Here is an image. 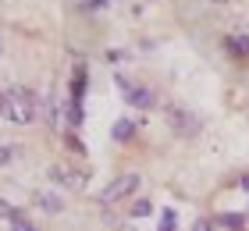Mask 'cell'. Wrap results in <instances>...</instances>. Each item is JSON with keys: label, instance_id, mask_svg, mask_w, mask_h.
Masks as SVG:
<instances>
[{"label": "cell", "instance_id": "1", "mask_svg": "<svg viewBox=\"0 0 249 231\" xmlns=\"http://www.w3.org/2000/svg\"><path fill=\"white\" fill-rule=\"evenodd\" d=\"M0 118L11 124H32L36 121V96L21 86H11L0 92Z\"/></svg>", "mask_w": 249, "mask_h": 231}, {"label": "cell", "instance_id": "2", "mask_svg": "<svg viewBox=\"0 0 249 231\" xmlns=\"http://www.w3.org/2000/svg\"><path fill=\"white\" fill-rule=\"evenodd\" d=\"M135 189H139V175H121V178H114L104 189L100 199H104V203H118V199H124V195H132Z\"/></svg>", "mask_w": 249, "mask_h": 231}, {"label": "cell", "instance_id": "3", "mask_svg": "<svg viewBox=\"0 0 249 231\" xmlns=\"http://www.w3.org/2000/svg\"><path fill=\"white\" fill-rule=\"evenodd\" d=\"M118 89L124 92V100L132 103V107H139V110H146L153 103V92L146 89V86H135V82H128V78H118Z\"/></svg>", "mask_w": 249, "mask_h": 231}, {"label": "cell", "instance_id": "4", "mask_svg": "<svg viewBox=\"0 0 249 231\" xmlns=\"http://www.w3.org/2000/svg\"><path fill=\"white\" fill-rule=\"evenodd\" d=\"M167 124H171L178 135H196V128H199V121L192 118L189 110H171L167 114Z\"/></svg>", "mask_w": 249, "mask_h": 231}, {"label": "cell", "instance_id": "5", "mask_svg": "<svg viewBox=\"0 0 249 231\" xmlns=\"http://www.w3.org/2000/svg\"><path fill=\"white\" fill-rule=\"evenodd\" d=\"M50 178L57 185H68V189H82L86 185V175H78V171H71V167H50Z\"/></svg>", "mask_w": 249, "mask_h": 231}, {"label": "cell", "instance_id": "6", "mask_svg": "<svg viewBox=\"0 0 249 231\" xmlns=\"http://www.w3.org/2000/svg\"><path fill=\"white\" fill-rule=\"evenodd\" d=\"M36 203H39V206H43V210H47V213H57L61 206H64L57 192H39V195H36Z\"/></svg>", "mask_w": 249, "mask_h": 231}, {"label": "cell", "instance_id": "7", "mask_svg": "<svg viewBox=\"0 0 249 231\" xmlns=\"http://www.w3.org/2000/svg\"><path fill=\"white\" fill-rule=\"evenodd\" d=\"M110 135H114V142H128V139L135 135V124L132 121H118L114 128H110Z\"/></svg>", "mask_w": 249, "mask_h": 231}, {"label": "cell", "instance_id": "8", "mask_svg": "<svg viewBox=\"0 0 249 231\" xmlns=\"http://www.w3.org/2000/svg\"><path fill=\"white\" fill-rule=\"evenodd\" d=\"M228 50H231V53L249 57V36H228Z\"/></svg>", "mask_w": 249, "mask_h": 231}, {"label": "cell", "instance_id": "9", "mask_svg": "<svg viewBox=\"0 0 249 231\" xmlns=\"http://www.w3.org/2000/svg\"><path fill=\"white\" fill-rule=\"evenodd\" d=\"M175 228H178L175 210H164V213H160V228H157V231H175Z\"/></svg>", "mask_w": 249, "mask_h": 231}, {"label": "cell", "instance_id": "10", "mask_svg": "<svg viewBox=\"0 0 249 231\" xmlns=\"http://www.w3.org/2000/svg\"><path fill=\"white\" fill-rule=\"evenodd\" d=\"M150 213H153V203L150 199H139L132 206V217H150Z\"/></svg>", "mask_w": 249, "mask_h": 231}, {"label": "cell", "instance_id": "11", "mask_svg": "<svg viewBox=\"0 0 249 231\" xmlns=\"http://www.w3.org/2000/svg\"><path fill=\"white\" fill-rule=\"evenodd\" d=\"M224 224H228V228H239L242 217H239V213H228V217H224Z\"/></svg>", "mask_w": 249, "mask_h": 231}, {"label": "cell", "instance_id": "12", "mask_svg": "<svg viewBox=\"0 0 249 231\" xmlns=\"http://www.w3.org/2000/svg\"><path fill=\"white\" fill-rule=\"evenodd\" d=\"M192 231H210V224H207V221H196V224H192Z\"/></svg>", "mask_w": 249, "mask_h": 231}, {"label": "cell", "instance_id": "13", "mask_svg": "<svg viewBox=\"0 0 249 231\" xmlns=\"http://www.w3.org/2000/svg\"><path fill=\"white\" fill-rule=\"evenodd\" d=\"M11 231H32L29 224H15V228H11Z\"/></svg>", "mask_w": 249, "mask_h": 231}, {"label": "cell", "instance_id": "14", "mask_svg": "<svg viewBox=\"0 0 249 231\" xmlns=\"http://www.w3.org/2000/svg\"><path fill=\"white\" fill-rule=\"evenodd\" d=\"M121 231H135V228H121Z\"/></svg>", "mask_w": 249, "mask_h": 231}]
</instances>
